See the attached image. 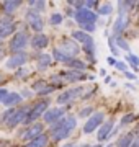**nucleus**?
Masks as SVG:
<instances>
[{
	"label": "nucleus",
	"mask_w": 139,
	"mask_h": 147,
	"mask_svg": "<svg viewBox=\"0 0 139 147\" xmlns=\"http://www.w3.org/2000/svg\"><path fill=\"white\" fill-rule=\"evenodd\" d=\"M48 87H49V85L46 84V82H43V80H39V82H34V84H33V90H36L38 93H41V92L46 90Z\"/></svg>",
	"instance_id": "obj_26"
},
{
	"label": "nucleus",
	"mask_w": 139,
	"mask_h": 147,
	"mask_svg": "<svg viewBox=\"0 0 139 147\" xmlns=\"http://www.w3.org/2000/svg\"><path fill=\"white\" fill-rule=\"evenodd\" d=\"M61 116H64V108H49L44 113L43 119H44V123L53 124V123H59L61 121Z\"/></svg>",
	"instance_id": "obj_8"
},
{
	"label": "nucleus",
	"mask_w": 139,
	"mask_h": 147,
	"mask_svg": "<svg viewBox=\"0 0 139 147\" xmlns=\"http://www.w3.org/2000/svg\"><path fill=\"white\" fill-rule=\"evenodd\" d=\"M48 44H49V39L44 34H34V38H31V46L34 49H44Z\"/></svg>",
	"instance_id": "obj_15"
},
{
	"label": "nucleus",
	"mask_w": 139,
	"mask_h": 147,
	"mask_svg": "<svg viewBox=\"0 0 139 147\" xmlns=\"http://www.w3.org/2000/svg\"><path fill=\"white\" fill-rule=\"evenodd\" d=\"M41 134H43V124L34 123L31 127H28V131L23 134V137L28 139V141H33V139H36L38 136H41Z\"/></svg>",
	"instance_id": "obj_14"
},
{
	"label": "nucleus",
	"mask_w": 139,
	"mask_h": 147,
	"mask_svg": "<svg viewBox=\"0 0 139 147\" xmlns=\"http://www.w3.org/2000/svg\"><path fill=\"white\" fill-rule=\"evenodd\" d=\"M61 21H62V15H59V13L51 15V23L53 25H61Z\"/></svg>",
	"instance_id": "obj_31"
},
{
	"label": "nucleus",
	"mask_w": 139,
	"mask_h": 147,
	"mask_svg": "<svg viewBox=\"0 0 139 147\" xmlns=\"http://www.w3.org/2000/svg\"><path fill=\"white\" fill-rule=\"evenodd\" d=\"M53 56H54V59H56V61H59V62H65V64H67L70 61V57H67V56H65L64 53H61L59 49H56V51H54Z\"/></svg>",
	"instance_id": "obj_25"
},
{
	"label": "nucleus",
	"mask_w": 139,
	"mask_h": 147,
	"mask_svg": "<svg viewBox=\"0 0 139 147\" xmlns=\"http://www.w3.org/2000/svg\"><path fill=\"white\" fill-rule=\"evenodd\" d=\"M134 142V132H128V134H124L119 142H118V147H131V144Z\"/></svg>",
	"instance_id": "obj_21"
},
{
	"label": "nucleus",
	"mask_w": 139,
	"mask_h": 147,
	"mask_svg": "<svg viewBox=\"0 0 139 147\" xmlns=\"http://www.w3.org/2000/svg\"><path fill=\"white\" fill-rule=\"evenodd\" d=\"M57 49L61 51V53H64L65 56L70 57V59H74V56H77V54L80 53V49H79V46L75 44L74 39H62Z\"/></svg>",
	"instance_id": "obj_4"
},
{
	"label": "nucleus",
	"mask_w": 139,
	"mask_h": 147,
	"mask_svg": "<svg viewBox=\"0 0 139 147\" xmlns=\"http://www.w3.org/2000/svg\"><path fill=\"white\" fill-rule=\"evenodd\" d=\"M61 147H74V144H64V146H61Z\"/></svg>",
	"instance_id": "obj_44"
},
{
	"label": "nucleus",
	"mask_w": 139,
	"mask_h": 147,
	"mask_svg": "<svg viewBox=\"0 0 139 147\" xmlns=\"http://www.w3.org/2000/svg\"><path fill=\"white\" fill-rule=\"evenodd\" d=\"M82 28H84L85 31H93V30H95V25H93V23H88V25H82Z\"/></svg>",
	"instance_id": "obj_37"
},
{
	"label": "nucleus",
	"mask_w": 139,
	"mask_h": 147,
	"mask_svg": "<svg viewBox=\"0 0 139 147\" xmlns=\"http://www.w3.org/2000/svg\"><path fill=\"white\" fill-rule=\"evenodd\" d=\"M48 105H49V100L38 101L36 105L30 110V115H28V118H26L25 123H33V121H36L39 116H44V113L48 111Z\"/></svg>",
	"instance_id": "obj_2"
},
{
	"label": "nucleus",
	"mask_w": 139,
	"mask_h": 147,
	"mask_svg": "<svg viewBox=\"0 0 139 147\" xmlns=\"http://www.w3.org/2000/svg\"><path fill=\"white\" fill-rule=\"evenodd\" d=\"M75 124H77V121H75L74 116H65V118H62V119L59 121V123H56L53 126V129H51L53 139L56 142H59V141H62V139H65V137H69L70 132L75 129Z\"/></svg>",
	"instance_id": "obj_1"
},
{
	"label": "nucleus",
	"mask_w": 139,
	"mask_h": 147,
	"mask_svg": "<svg viewBox=\"0 0 139 147\" xmlns=\"http://www.w3.org/2000/svg\"><path fill=\"white\" fill-rule=\"evenodd\" d=\"M108 62L111 64V65H116V62H115V59H113V57H110V59H108Z\"/></svg>",
	"instance_id": "obj_43"
},
{
	"label": "nucleus",
	"mask_w": 139,
	"mask_h": 147,
	"mask_svg": "<svg viewBox=\"0 0 139 147\" xmlns=\"http://www.w3.org/2000/svg\"><path fill=\"white\" fill-rule=\"evenodd\" d=\"M131 147H139V137H138V139H136V141L133 142V144H131Z\"/></svg>",
	"instance_id": "obj_42"
},
{
	"label": "nucleus",
	"mask_w": 139,
	"mask_h": 147,
	"mask_svg": "<svg viewBox=\"0 0 139 147\" xmlns=\"http://www.w3.org/2000/svg\"><path fill=\"white\" fill-rule=\"evenodd\" d=\"M115 67H116L118 70H123V72H128V69H126V64H124V62H119V61H118Z\"/></svg>",
	"instance_id": "obj_35"
},
{
	"label": "nucleus",
	"mask_w": 139,
	"mask_h": 147,
	"mask_svg": "<svg viewBox=\"0 0 139 147\" xmlns=\"http://www.w3.org/2000/svg\"><path fill=\"white\" fill-rule=\"evenodd\" d=\"M93 147H100V146H93Z\"/></svg>",
	"instance_id": "obj_47"
},
{
	"label": "nucleus",
	"mask_w": 139,
	"mask_h": 147,
	"mask_svg": "<svg viewBox=\"0 0 139 147\" xmlns=\"http://www.w3.org/2000/svg\"><path fill=\"white\" fill-rule=\"evenodd\" d=\"M128 23H129V16L128 13H119L116 18V23H115V26H113V31H115V34H119V33H123V30L126 26H128Z\"/></svg>",
	"instance_id": "obj_13"
},
{
	"label": "nucleus",
	"mask_w": 139,
	"mask_h": 147,
	"mask_svg": "<svg viewBox=\"0 0 139 147\" xmlns=\"http://www.w3.org/2000/svg\"><path fill=\"white\" fill-rule=\"evenodd\" d=\"M96 5V2H85V8H88L90 10L92 7H95Z\"/></svg>",
	"instance_id": "obj_41"
},
{
	"label": "nucleus",
	"mask_w": 139,
	"mask_h": 147,
	"mask_svg": "<svg viewBox=\"0 0 139 147\" xmlns=\"http://www.w3.org/2000/svg\"><path fill=\"white\" fill-rule=\"evenodd\" d=\"M90 113H92V108H84V110H82L80 113H79V116H82V118H84V116L90 115Z\"/></svg>",
	"instance_id": "obj_38"
},
{
	"label": "nucleus",
	"mask_w": 139,
	"mask_h": 147,
	"mask_svg": "<svg viewBox=\"0 0 139 147\" xmlns=\"http://www.w3.org/2000/svg\"><path fill=\"white\" fill-rule=\"evenodd\" d=\"M28 115H30V110H28V108L16 110V113L13 115V118L7 123V126L13 127V126H16V124H20V123H25V121H26V118H28Z\"/></svg>",
	"instance_id": "obj_11"
},
{
	"label": "nucleus",
	"mask_w": 139,
	"mask_h": 147,
	"mask_svg": "<svg viewBox=\"0 0 139 147\" xmlns=\"http://www.w3.org/2000/svg\"><path fill=\"white\" fill-rule=\"evenodd\" d=\"M51 56L49 54H41L39 57H38V67L41 69V70H44V69H48L49 65H51Z\"/></svg>",
	"instance_id": "obj_20"
},
{
	"label": "nucleus",
	"mask_w": 139,
	"mask_h": 147,
	"mask_svg": "<svg viewBox=\"0 0 139 147\" xmlns=\"http://www.w3.org/2000/svg\"><path fill=\"white\" fill-rule=\"evenodd\" d=\"M100 15H110L113 11V7H111V3H103V5H100Z\"/></svg>",
	"instance_id": "obj_28"
},
{
	"label": "nucleus",
	"mask_w": 139,
	"mask_h": 147,
	"mask_svg": "<svg viewBox=\"0 0 139 147\" xmlns=\"http://www.w3.org/2000/svg\"><path fill=\"white\" fill-rule=\"evenodd\" d=\"M0 51H2V44H0Z\"/></svg>",
	"instance_id": "obj_46"
},
{
	"label": "nucleus",
	"mask_w": 139,
	"mask_h": 147,
	"mask_svg": "<svg viewBox=\"0 0 139 147\" xmlns=\"http://www.w3.org/2000/svg\"><path fill=\"white\" fill-rule=\"evenodd\" d=\"M74 16H75V20H77V23H79L80 26L82 25H88V23H95V20H96V15L92 10H88V8L77 10Z\"/></svg>",
	"instance_id": "obj_6"
},
{
	"label": "nucleus",
	"mask_w": 139,
	"mask_h": 147,
	"mask_svg": "<svg viewBox=\"0 0 139 147\" xmlns=\"http://www.w3.org/2000/svg\"><path fill=\"white\" fill-rule=\"evenodd\" d=\"M30 7H31V8H34V11H38V13H39V11L41 10H44V7H46V3H44V2H34V0H31V2H30Z\"/></svg>",
	"instance_id": "obj_27"
},
{
	"label": "nucleus",
	"mask_w": 139,
	"mask_h": 147,
	"mask_svg": "<svg viewBox=\"0 0 139 147\" xmlns=\"http://www.w3.org/2000/svg\"><path fill=\"white\" fill-rule=\"evenodd\" d=\"M103 113H95V115H92L90 118H88V121L85 123V126H84V132L85 134H90V132H93L96 129V127L100 126L103 123Z\"/></svg>",
	"instance_id": "obj_7"
},
{
	"label": "nucleus",
	"mask_w": 139,
	"mask_h": 147,
	"mask_svg": "<svg viewBox=\"0 0 139 147\" xmlns=\"http://www.w3.org/2000/svg\"><path fill=\"white\" fill-rule=\"evenodd\" d=\"M82 87H75V88H70V90H65V92H62V93L57 96V103L59 105H67V103H70L72 100H75V98H79L82 95Z\"/></svg>",
	"instance_id": "obj_5"
},
{
	"label": "nucleus",
	"mask_w": 139,
	"mask_h": 147,
	"mask_svg": "<svg viewBox=\"0 0 139 147\" xmlns=\"http://www.w3.org/2000/svg\"><path fill=\"white\" fill-rule=\"evenodd\" d=\"M67 65L72 69H75V70H84V69L87 67L85 62H82V61H77V59H70L69 62H67Z\"/></svg>",
	"instance_id": "obj_24"
},
{
	"label": "nucleus",
	"mask_w": 139,
	"mask_h": 147,
	"mask_svg": "<svg viewBox=\"0 0 139 147\" xmlns=\"http://www.w3.org/2000/svg\"><path fill=\"white\" fill-rule=\"evenodd\" d=\"M134 118H136L134 115H126L123 119H121V124H129L131 121H134Z\"/></svg>",
	"instance_id": "obj_33"
},
{
	"label": "nucleus",
	"mask_w": 139,
	"mask_h": 147,
	"mask_svg": "<svg viewBox=\"0 0 139 147\" xmlns=\"http://www.w3.org/2000/svg\"><path fill=\"white\" fill-rule=\"evenodd\" d=\"M116 42H118V46L121 47V49H124V51H129V46H128V42L123 41L121 38H116Z\"/></svg>",
	"instance_id": "obj_32"
},
{
	"label": "nucleus",
	"mask_w": 139,
	"mask_h": 147,
	"mask_svg": "<svg viewBox=\"0 0 139 147\" xmlns=\"http://www.w3.org/2000/svg\"><path fill=\"white\" fill-rule=\"evenodd\" d=\"M82 79H87V75H85V74H82L80 70L65 74V80H67V82H77V80H82Z\"/></svg>",
	"instance_id": "obj_22"
},
{
	"label": "nucleus",
	"mask_w": 139,
	"mask_h": 147,
	"mask_svg": "<svg viewBox=\"0 0 139 147\" xmlns=\"http://www.w3.org/2000/svg\"><path fill=\"white\" fill-rule=\"evenodd\" d=\"M124 75H126V79H129V80H134V79H136V75H134L133 72H124Z\"/></svg>",
	"instance_id": "obj_39"
},
{
	"label": "nucleus",
	"mask_w": 139,
	"mask_h": 147,
	"mask_svg": "<svg viewBox=\"0 0 139 147\" xmlns=\"http://www.w3.org/2000/svg\"><path fill=\"white\" fill-rule=\"evenodd\" d=\"M28 44V34L25 31H20V33H16L15 38L10 41V51L11 53H23V49H25V46Z\"/></svg>",
	"instance_id": "obj_3"
},
{
	"label": "nucleus",
	"mask_w": 139,
	"mask_h": 147,
	"mask_svg": "<svg viewBox=\"0 0 139 147\" xmlns=\"http://www.w3.org/2000/svg\"><path fill=\"white\" fill-rule=\"evenodd\" d=\"M126 59H128V62L131 64L134 69L139 67V57H138V56H134V54H128V56H126Z\"/></svg>",
	"instance_id": "obj_30"
},
{
	"label": "nucleus",
	"mask_w": 139,
	"mask_h": 147,
	"mask_svg": "<svg viewBox=\"0 0 139 147\" xmlns=\"http://www.w3.org/2000/svg\"><path fill=\"white\" fill-rule=\"evenodd\" d=\"M110 47H111V53L113 54H118V49L115 47V44H113V39H110Z\"/></svg>",
	"instance_id": "obj_40"
},
{
	"label": "nucleus",
	"mask_w": 139,
	"mask_h": 147,
	"mask_svg": "<svg viewBox=\"0 0 139 147\" xmlns=\"http://www.w3.org/2000/svg\"><path fill=\"white\" fill-rule=\"evenodd\" d=\"M111 129H113V121H107L103 123L100 131H98V141H105L110 134H111Z\"/></svg>",
	"instance_id": "obj_16"
},
{
	"label": "nucleus",
	"mask_w": 139,
	"mask_h": 147,
	"mask_svg": "<svg viewBox=\"0 0 139 147\" xmlns=\"http://www.w3.org/2000/svg\"><path fill=\"white\" fill-rule=\"evenodd\" d=\"M28 61V56L25 53H18V54H13L8 61H7V69H18V67H23Z\"/></svg>",
	"instance_id": "obj_9"
},
{
	"label": "nucleus",
	"mask_w": 139,
	"mask_h": 147,
	"mask_svg": "<svg viewBox=\"0 0 139 147\" xmlns=\"http://www.w3.org/2000/svg\"><path fill=\"white\" fill-rule=\"evenodd\" d=\"M72 38H74L75 41L82 42L84 46L88 44V42H93V39L90 38V34H87L85 31H74V33H72Z\"/></svg>",
	"instance_id": "obj_19"
},
{
	"label": "nucleus",
	"mask_w": 139,
	"mask_h": 147,
	"mask_svg": "<svg viewBox=\"0 0 139 147\" xmlns=\"http://www.w3.org/2000/svg\"><path fill=\"white\" fill-rule=\"evenodd\" d=\"M15 113H16L15 108H10V110H7L5 113H3V118H2V121H3V123L7 124V123H8L11 118H13V115H15Z\"/></svg>",
	"instance_id": "obj_29"
},
{
	"label": "nucleus",
	"mask_w": 139,
	"mask_h": 147,
	"mask_svg": "<svg viewBox=\"0 0 139 147\" xmlns=\"http://www.w3.org/2000/svg\"><path fill=\"white\" fill-rule=\"evenodd\" d=\"M7 96H8V90H5V88H0V103H3Z\"/></svg>",
	"instance_id": "obj_34"
},
{
	"label": "nucleus",
	"mask_w": 139,
	"mask_h": 147,
	"mask_svg": "<svg viewBox=\"0 0 139 147\" xmlns=\"http://www.w3.org/2000/svg\"><path fill=\"white\" fill-rule=\"evenodd\" d=\"M18 7H22V2L20 0H7V2L2 3V8H3V11H5L7 15L8 13H13Z\"/></svg>",
	"instance_id": "obj_17"
},
{
	"label": "nucleus",
	"mask_w": 139,
	"mask_h": 147,
	"mask_svg": "<svg viewBox=\"0 0 139 147\" xmlns=\"http://www.w3.org/2000/svg\"><path fill=\"white\" fill-rule=\"evenodd\" d=\"M48 141H49V137L46 136V134H41V136H38L36 139H33V141L28 142L26 147H46L48 146Z\"/></svg>",
	"instance_id": "obj_18"
},
{
	"label": "nucleus",
	"mask_w": 139,
	"mask_h": 147,
	"mask_svg": "<svg viewBox=\"0 0 139 147\" xmlns=\"http://www.w3.org/2000/svg\"><path fill=\"white\" fill-rule=\"evenodd\" d=\"M2 82H3V77H2V75H0V84H2Z\"/></svg>",
	"instance_id": "obj_45"
},
{
	"label": "nucleus",
	"mask_w": 139,
	"mask_h": 147,
	"mask_svg": "<svg viewBox=\"0 0 139 147\" xmlns=\"http://www.w3.org/2000/svg\"><path fill=\"white\" fill-rule=\"evenodd\" d=\"M28 21H30V26H31V30H34V31H41L44 28V21L43 18L39 16V13L34 10H30L28 11V15H26Z\"/></svg>",
	"instance_id": "obj_10"
},
{
	"label": "nucleus",
	"mask_w": 139,
	"mask_h": 147,
	"mask_svg": "<svg viewBox=\"0 0 139 147\" xmlns=\"http://www.w3.org/2000/svg\"><path fill=\"white\" fill-rule=\"evenodd\" d=\"M13 31H15V23L8 16H5L3 20H0V38L10 36Z\"/></svg>",
	"instance_id": "obj_12"
},
{
	"label": "nucleus",
	"mask_w": 139,
	"mask_h": 147,
	"mask_svg": "<svg viewBox=\"0 0 139 147\" xmlns=\"http://www.w3.org/2000/svg\"><path fill=\"white\" fill-rule=\"evenodd\" d=\"M20 100H22V96L18 93H8V96H7L5 101H3V105L5 106H15L16 103H20Z\"/></svg>",
	"instance_id": "obj_23"
},
{
	"label": "nucleus",
	"mask_w": 139,
	"mask_h": 147,
	"mask_svg": "<svg viewBox=\"0 0 139 147\" xmlns=\"http://www.w3.org/2000/svg\"><path fill=\"white\" fill-rule=\"evenodd\" d=\"M25 75H28V70H26V69H22V70H18V72H16V77H18V79H23Z\"/></svg>",
	"instance_id": "obj_36"
},
{
	"label": "nucleus",
	"mask_w": 139,
	"mask_h": 147,
	"mask_svg": "<svg viewBox=\"0 0 139 147\" xmlns=\"http://www.w3.org/2000/svg\"><path fill=\"white\" fill-rule=\"evenodd\" d=\"M107 147H111V146H107Z\"/></svg>",
	"instance_id": "obj_48"
}]
</instances>
